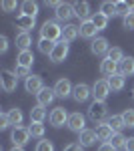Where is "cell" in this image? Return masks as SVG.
Wrapping results in <instances>:
<instances>
[{
    "instance_id": "obj_1",
    "label": "cell",
    "mask_w": 134,
    "mask_h": 151,
    "mask_svg": "<svg viewBox=\"0 0 134 151\" xmlns=\"http://www.w3.org/2000/svg\"><path fill=\"white\" fill-rule=\"evenodd\" d=\"M40 38L58 42V38L62 40V28H60L54 20H46V22L42 24V28H40Z\"/></svg>"
},
{
    "instance_id": "obj_2",
    "label": "cell",
    "mask_w": 134,
    "mask_h": 151,
    "mask_svg": "<svg viewBox=\"0 0 134 151\" xmlns=\"http://www.w3.org/2000/svg\"><path fill=\"white\" fill-rule=\"evenodd\" d=\"M88 117L96 123H102L106 117H108V107L104 101H94V103L88 107Z\"/></svg>"
},
{
    "instance_id": "obj_3",
    "label": "cell",
    "mask_w": 134,
    "mask_h": 151,
    "mask_svg": "<svg viewBox=\"0 0 134 151\" xmlns=\"http://www.w3.org/2000/svg\"><path fill=\"white\" fill-rule=\"evenodd\" d=\"M110 95V85L106 79H100V81L94 83V87H92V97H94V101H106V97Z\"/></svg>"
},
{
    "instance_id": "obj_4",
    "label": "cell",
    "mask_w": 134,
    "mask_h": 151,
    "mask_svg": "<svg viewBox=\"0 0 134 151\" xmlns=\"http://www.w3.org/2000/svg\"><path fill=\"white\" fill-rule=\"evenodd\" d=\"M10 139L14 143V147H22L30 139V131H28V127H14L10 133Z\"/></svg>"
},
{
    "instance_id": "obj_5",
    "label": "cell",
    "mask_w": 134,
    "mask_h": 151,
    "mask_svg": "<svg viewBox=\"0 0 134 151\" xmlns=\"http://www.w3.org/2000/svg\"><path fill=\"white\" fill-rule=\"evenodd\" d=\"M68 129L70 131H76V133H82L84 131V125H86V117L82 115V113H70V117H68Z\"/></svg>"
},
{
    "instance_id": "obj_6",
    "label": "cell",
    "mask_w": 134,
    "mask_h": 151,
    "mask_svg": "<svg viewBox=\"0 0 134 151\" xmlns=\"http://www.w3.org/2000/svg\"><path fill=\"white\" fill-rule=\"evenodd\" d=\"M68 113L64 107H56V109H52V113H50V125L52 127H62L64 123H68Z\"/></svg>"
},
{
    "instance_id": "obj_7",
    "label": "cell",
    "mask_w": 134,
    "mask_h": 151,
    "mask_svg": "<svg viewBox=\"0 0 134 151\" xmlns=\"http://www.w3.org/2000/svg\"><path fill=\"white\" fill-rule=\"evenodd\" d=\"M0 81H2V89H4L6 93H12V91L16 89V85H18V77H16L12 70H2Z\"/></svg>"
},
{
    "instance_id": "obj_8",
    "label": "cell",
    "mask_w": 134,
    "mask_h": 151,
    "mask_svg": "<svg viewBox=\"0 0 134 151\" xmlns=\"http://www.w3.org/2000/svg\"><path fill=\"white\" fill-rule=\"evenodd\" d=\"M66 57H68V42L66 40H58L54 50H52V55H50V60L52 63H62Z\"/></svg>"
},
{
    "instance_id": "obj_9",
    "label": "cell",
    "mask_w": 134,
    "mask_h": 151,
    "mask_svg": "<svg viewBox=\"0 0 134 151\" xmlns=\"http://www.w3.org/2000/svg\"><path fill=\"white\" fill-rule=\"evenodd\" d=\"M72 85H70V81L68 79H60V81H56L54 85V95L56 97H60V99H66V97H70L72 95Z\"/></svg>"
},
{
    "instance_id": "obj_10",
    "label": "cell",
    "mask_w": 134,
    "mask_h": 151,
    "mask_svg": "<svg viewBox=\"0 0 134 151\" xmlns=\"http://www.w3.org/2000/svg\"><path fill=\"white\" fill-rule=\"evenodd\" d=\"M72 16H76L74 14V4H68V2H60L58 4V8H56V18L58 20H70Z\"/></svg>"
},
{
    "instance_id": "obj_11",
    "label": "cell",
    "mask_w": 134,
    "mask_h": 151,
    "mask_svg": "<svg viewBox=\"0 0 134 151\" xmlns=\"http://www.w3.org/2000/svg\"><path fill=\"white\" fill-rule=\"evenodd\" d=\"M24 89H26V93H34L38 95L42 89H44V83H42V79L40 77H36V75H30L28 79H26V83H24Z\"/></svg>"
},
{
    "instance_id": "obj_12",
    "label": "cell",
    "mask_w": 134,
    "mask_h": 151,
    "mask_svg": "<svg viewBox=\"0 0 134 151\" xmlns=\"http://www.w3.org/2000/svg\"><path fill=\"white\" fill-rule=\"evenodd\" d=\"M90 95H92V89H90L88 85H84V83H80L74 87V91H72V97H74V101H78V103H84L86 99H88Z\"/></svg>"
},
{
    "instance_id": "obj_13",
    "label": "cell",
    "mask_w": 134,
    "mask_h": 151,
    "mask_svg": "<svg viewBox=\"0 0 134 151\" xmlns=\"http://www.w3.org/2000/svg\"><path fill=\"white\" fill-rule=\"evenodd\" d=\"M90 50H92V52H94V55H98V57H100V55H108V50H110V47H108V40H106V38H94V40H92V45H90Z\"/></svg>"
},
{
    "instance_id": "obj_14",
    "label": "cell",
    "mask_w": 134,
    "mask_h": 151,
    "mask_svg": "<svg viewBox=\"0 0 134 151\" xmlns=\"http://www.w3.org/2000/svg\"><path fill=\"white\" fill-rule=\"evenodd\" d=\"M98 32V28L94 26L92 20H84V22H80V36L82 38H94Z\"/></svg>"
},
{
    "instance_id": "obj_15",
    "label": "cell",
    "mask_w": 134,
    "mask_h": 151,
    "mask_svg": "<svg viewBox=\"0 0 134 151\" xmlns=\"http://www.w3.org/2000/svg\"><path fill=\"white\" fill-rule=\"evenodd\" d=\"M34 24H36V18L34 16H26V14H20L18 18H16V26L22 30V32H28L30 28H34Z\"/></svg>"
},
{
    "instance_id": "obj_16",
    "label": "cell",
    "mask_w": 134,
    "mask_h": 151,
    "mask_svg": "<svg viewBox=\"0 0 134 151\" xmlns=\"http://www.w3.org/2000/svg\"><path fill=\"white\" fill-rule=\"evenodd\" d=\"M54 97H56L54 89H46V87L36 95V99H38V105H40V107H48V105L54 101Z\"/></svg>"
},
{
    "instance_id": "obj_17",
    "label": "cell",
    "mask_w": 134,
    "mask_h": 151,
    "mask_svg": "<svg viewBox=\"0 0 134 151\" xmlns=\"http://www.w3.org/2000/svg\"><path fill=\"white\" fill-rule=\"evenodd\" d=\"M112 135H114V131H112V127L108 123H100V125L96 127V137L100 141H104V143H108V141L112 139Z\"/></svg>"
},
{
    "instance_id": "obj_18",
    "label": "cell",
    "mask_w": 134,
    "mask_h": 151,
    "mask_svg": "<svg viewBox=\"0 0 134 151\" xmlns=\"http://www.w3.org/2000/svg\"><path fill=\"white\" fill-rule=\"evenodd\" d=\"M78 35H80V26H76V24H66V26L62 28V40H66V42L76 40Z\"/></svg>"
},
{
    "instance_id": "obj_19",
    "label": "cell",
    "mask_w": 134,
    "mask_h": 151,
    "mask_svg": "<svg viewBox=\"0 0 134 151\" xmlns=\"http://www.w3.org/2000/svg\"><path fill=\"white\" fill-rule=\"evenodd\" d=\"M116 69H118V65H116L114 60H110V58H104V60L100 63V73L104 75V77H108V79H110L112 75L118 73Z\"/></svg>"
},
{
    "instance_id": "obj_20",
    "label": "cell",
    "mask_w": 134,
    "mask_h": 151,
    "mask_svg": "<svg viewBox=\"0 0 134 151\" xmlns=\"http://www.w3.org/2000/svg\"><path fill=\"white\" fill-rule=\"evenodd\" d=\"M78 135H80L78 141H80L82 147H90V145H94V141L98 139V137H96V131H90V129H84V131L78 133Z\"/></svg>"
},
{
    "instance_id": "obj_21",
    "label": "cell",
    "mask_w": 134,
    "mask_h": 151,
    "mask_svg": "<svg viewBox=\"0 0 134 151\" xmlns=\"http://www.w3.org/2000/svg\"><path fill=\"white\" fill-rule=\"evenodd\" d=\"M118 73L124 77H130L134 75V58L132 57H124V60L118 65Z\"/></svg>"
},
{
    "instance_id": "obj_22",
    "label": "cell",
    "mask_w": 134,
    "mask_h": 151,
    "mask_svg": "<svg viewBox=\"0 0 134 151\" xmlns=\"http://www.w3.org/2000/svg\"><path fill=\"white\" fill-rule=\"evenodd\" d=\"M74 14L78 16L80 20H88V14H90V4L88 2H74Z\"/></svg>"
},
{
    "instance_id": "obj_23",
    "label": "cell",
    "mask_w": 134,
    "mask_h": 151,
    "mask_svg": "<svg viewBox=\"0 0 134 151\" xmlns=\"http://www.w3.org/2000/svg\"><path fill=\"white\" fill-rule=\"evenodd\" d=\"M20 14H26V16H34L36 18V14H38V4L32 2V0H24L22 4H20Z\"/></svg>"
},
{
    "instance_id": "obj_24",
    "label": "cell",
    "mask_w": 134,
    "mask_h": 151,
    "mask_svg": "<svg viewBox=\"0 0 134 151\" xmlns=\"http://www.w3.org/2000/svg\"><path fill=\"white\" fill-rule=\"evenodd\" d=\"M46 119V109L44 107H40V105H36L30 109V123H42Z\"/></svg>"
},
{
    "instance_id": "obj_25",
    "label": "cell",
    "mask_w": 134,
    "mask_h": 151,
    "mask_svg": "<svg viewBox=\"0 0 134 151\" xmlns=\"http://www.w3.org/2000/svg\"><path fill=\"white\" fill-rule=\"evenodd\" d=\"M108 81V85H110V91H122L124 89V75H120V73H116V75H112L110 79H106Z\"/></svg>"
},
{
    "instance_id": "obj_26",
    "label": "cell",
    "mask_w": 134,
    "mask_h": 151,
    "mask_svg": "<svg viewBox=\"0 0 134 151\" xmlns=\"http://www.w3.org/2000/svg\"><path fill=\"white\" fill-rule=\"evenodd\" d=\"M34 63V55L30 52V50H22L20 55H18V58H16V65H20V67H32Z\"/></svg>"
},
{
    "instance_id": "obj_27",
    "label": "cell",
    "mask_w": 134,
    "mask_h": 151,
    "mask_svg": "<svg viewBox=\"0 0 134 151\" xmlns=\"http://www.w3.org/2000/svg\"><path fill=\"white\" fill-rule=\"evenodd\" d=\"M30 45H32V38H30L28 32H20V35L16 36V47L20 48V52H22V50H28Z\"/></svg>"
},
{
    "instance_id": "obj_28",
    "label": "cell",
    "mask_w": 134,
    "mask_h": 151,
    "mask_svg": "<svg viewBox=\"0 0 134 151\" xmlns=\"http://www.w3.org/2000/svg\"><path fill=\"white\" fill-rule=\"evenodd\" d=\"M108 125L112 127V131L114 133H120L126 125H124V119H122V115H112L110 119H108Z\"/></svg>"
},
{
    "instance_id": "obj_29",
    "label": "cell",
    "mask_w": 134,
    "mask_h": 151,
    "mask_svg": "<svg viewBox=\"0 0 134 151\" xmlns=\"http://www.w3.org/2000/svg\"><path fill=\"white\" fill-rule=\"evenodd\" d=\"M90 20L94 22V26H96L98 30H104V28H106V24H108V18H106V16H104V14H102L100 10H98V12H94Z\"/></svg>"
},
{
    "instance_id": "obj_30",
    "label": "cell",
    "mask_w": 134,
    "mask_h": 151,
    "mask_svg": "<svg viewBox=\"0 0 134 151\" xmlns=\"http://www.w3.org/2000/svg\"><path fill=\"white\" fill-rule=\"evenodd\" d=\"M54 47H56V42H52V40H46V38H40L38 40V50L42 52V55H52V50H54Z\"/></svg>"
},
{
    "instance_id": "obj_31",
    "label": "cell",
    "mask_w": 134,
    "mask_h": 151,
    "mask_svg": "<svg viewBox=\"0 0 134 151\" xmlns=\"http://www.w3.org/2000/svg\"><path fill=\"white\" fill-rule=\"evenodd\" d=\"M126 137H124L122 133H114V135H112V139L108 141V143H110L112 147H114V149H126Z\"/></svg>"
},
{
    "instance_id": "obj_32",
    "label": "cell",
    "mask_w": 134,
    "mask_h": 151,
    "mask_svg": "<svg viewBox=\"0 0 134 151\" xmlns=\"http://www.w3.org/2000/svg\"><path fill=\"white\" fill-rule=\"evenodd\" d=\"M106 58H110V60H114L116 65H120L124 60V52H122V48H118V47H112L110 50H108V55H106Z\"/></svg>"
},
{
    "instance_id": "obj_33",
    "label": "cell",
    "mask_w": 134,
    "mask_h": 151,
    "mask_svg": "<svg viewBox=\"0 0 134 151\" xmlns=\"http://www.w3.org/2000/svg\"><path fill=\"white\" fill-rule=\"evenodd\" d=\"M132 6H134V2H124V0H118V2H116V14L126 16L128 12H132Z\"/></svg>"
},
{
    "instance_id": "obj_34",
    "label": "cell",
    "mask_w": 134,
    "mask_h": 151,
    "mask_svg": "<svg viewBox=\"0 0 134 151\" xmlns=\"http://www.w3.org/2000/svg\"><path fill=\"white\" fill-rule=\"evenodd\" d=\"M8 119H10V123L14 125V127H20V123H22V111L20 109H10L8 111Z\"/></svg>"
},
{
    "instance_id": "obj_35",
    "label": "cell",
    "mask_w": 134,
    "mask_h": 151,
    "mask_svg": "<svg viewBox=\"0 0 134 151\" xmlns=\"http://www.w3.org/2000/svg\"><path fill=\"white\" fill-rule=\"evenodd\" d=\"M100 12L106 16V18H110L116 14V2H102L100 4Z\"/></svg>"
},
{
    "instance_id": "obj_36",
    "label": "cell",
    "mask_w": 134,
    "mask_h": 151,
    "mask_svg": "<svg viewBox=\"0 0 134 151\" xmlns=\"http://www.w3.org/2000/svg\"><path fill=\"white\" fill-rule=\"evenodd\" d=\"M28 131H30V137H44V125L42 123H30V127H28Z\"/></svg>"
},
{
    "instance_id": "obj_37",
    "label": "cell",
    "mask_w": 134,
    "mask_h": 151,
    "mask_svg": "<svg viewBox=\"0 0 134 151\" xmlns=\"http://www.w3.org/2000/svg\"><path fill=\"white\" fill-rule=\"evenodd\" d=\"M122 119L126 127H134V109H126L122 113Z\"/></svg>"
},
{
    "instance_id": "obj_38",
    "label": "cell",
    "mask_w": 134,
    "mask_h": 151,
    "mask_svg": "<svg viewBox=\"0 0 134 151\" xmlns=\"http://www.w3.org/2000/svg\"><path fill=\"white\" fill-rule=\"evenodd\" d=\"M36 151H54V145H52V141H48V139H40L38 145H36Z\"/></svg>"
},
{
    "instance_id": "obj_39",
    "label": "cell",
    "mask_w": 134,
    "mask_h": 151,
    "mask_svg": "<svg viewBox=\"0 0 134 151\" xmlns=\"http://www.w3.org/2000/svg\"><path fill=\"white\" fill-rule=\"evenodd\" d=\"M122 24H124V28H126V30H134V10L128 12V14L124 16Z\"/></svg>"
},
{
    "instance_id": "obj_40",
    "label": "cell",
    "mask_w": 134,
    "mask_h": 151,
    "mask_svg": "<svg viewBox=\"0 0 134 151\" xmlns=\"http://www.w3.org/2000/svg\"><path fill=\"white\" fill-rule=\"evenodd\" d=\"M14 75H16V77H26V79H28V77H30V69H28V67H20V65H16Z\"/></svg>"
},
{
    "instance_id": "obj_41",
    "label": "cell",
    "mask_w": 134,
    "mask_h": 151,
    "mask_svg": "<svg viewBox=\"0 0 134 151\" xmlns=\"http://www.w3.org/2000/svg\"><path fill=\"white\" fill-rule=\"evenodd\" d=\"M12 123H10V119H8V113H2L0 115V129H8Z\"/></svg>"
},
{
    "instance_id": "obj_42",
    "label": "cell",
    "mask_w": 134,
    "mask_h": 151,
    "mask_svg": "<svg viewBox=\"0 0 134 151\" xmlns=\"http://www.w3.org/2000/svg\"><path fill=\"white\" fill-rule=\"evenodd\" d=\"M14 8H16V2H14V0H4V2H2V10L4 12H10V10H14Z\"/></svg>"
},
{
    "instance_id": "obj_43",
    "label": "cell",
    "mask_w": 134,
    "mask_h": 151,
    "mask_svg": "<svg viewBox=\"0 0 134 151\" xmlns=\"http://www.w3.org/2000/svg\"><path fill=\"white\" fill-rule=\"evenodd\" d=\"M62 151H82V145H80V143H70V145H66Z\"/></svg>"
},
{
    "instance_id": "obj_44",
    "label": "cell",
    "mask_w": 134,
    "mask_h": 151,
    "mask_svg": "<svg viewBox=\"0 0 134 151\" xmlns=\"http://www.w3.org/2000/svg\"><path fill=\"white\" fill-rule=\"evenodd\" d=\"M6 50H8V38L0 36V52H6Z\"/></svg>"
},
{
    "instance_id": "obj_45",
    "label": "cell",
    "mask_w": 134,
    "mask_h": 151,
    "mask_svg": "<svg viewBox=\"0 0 134 151\" xmlns=\"http://www.w3.org/2000/svg\"><path fill=\"white\" fill-rule=\"evenodd\" d=\"M98 151H116V149H114V147H112L110 143H102L100 147H98Z\"/></svg>"
},
{
    "instance_id": "obj_46",
    "label": "cell",
    "mask_w": 134,
    "mask_h": 151,
    "mask_svg": "<svg viewBox=\"0 0 134 151\" xmlns=\"http://www.w3.org/2000/svg\"><path fill=\"white\" fill-rule=\"evenodd\" d=\"M126 151H134V137H128V141H126Z\"/></svg>"
},
{
    "instance_id": "obj_47",
    "label": "cell",
    "mask_w": 134,
    "mask_h": 151,
    "mask_svg": "<svg viewBox=\"0 0 134 151\" xmlns=\"http://www.w3.org/2000/svg\"><path fill=\"white\" fill-rule=\"evenodd\" d=\"M10 151H24V149H22V147H12Z\"/></svg>"
},
{
    "instance_id": "obj_48",
    "label": "cell",
    "mask_w": 134,
    "mask_h": 151,
    "mask_svg": "<svg viewBox=\"0 0 134 151\" xmlns=\"http://www.w3.org/2000/svg\"><path fill=\"white\" fill-rule=\"evenodd\" d=\"M132 95H134V89H132Z\"/></svg>"
}]
</instances>
